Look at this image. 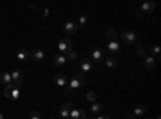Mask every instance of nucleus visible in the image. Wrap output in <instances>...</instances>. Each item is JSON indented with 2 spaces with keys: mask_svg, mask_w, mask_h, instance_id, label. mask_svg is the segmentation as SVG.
<instances>
[{
  "mask_svg": "<svg viewBox=\"0 0 161 119\" xmlns=\"http://www.w3.org/2000/svg\"><path fill=\"white\" fill-rule=\"evenodd\" d=\"M86 85V76L80 73V74H76L74 77H71V81H68V85L64 87V95H71L74 90L80 89Z\"/></svg>",
  "mask_w": 161,
  "mask_h": 119,
  "instance_id": "nucleus-1",
  "label": "nucleus"
},
{
  "mask_svg": "<svg viewBox=\"0 0 161 119\" xmlns=\"http://www.w3.org/2000/svg\"><path fill=\"white\" fill-rule=\"evenodd\" d=\"M3 95H5L7 98L13 100V101H18L19 97H21V90H19L18 85H15V84L11 82V84L5 85V89H3Z\"/></svg>",
  "mask_w": 161,
  "mask_h": 119,
  "instance_id": "nucleus-2",
  "label": "nucleus"
},
{
  "mask_svg": "<svg viewBox=\"0 0 161 119\" xmlns=\"http://www.w3.org/2000/svg\"><path fill=\"white\" fill-rule=\"evenodd\" d=\"M58 51H60V55H68L69 51H73V41L71 39H61V41L58 42Z\"/></svg>",
  "mask_w": 161,
  "mask_h": 119,
  "instance_id": "nucleus-3",
  "label": "nucleus"
},
{
  "mask_svg": "<svg viewBox=\"0 0 161 119\" xmlns=\"http://www.w3.org/2000/svg\"><path fill=\"white\" fill-rule=\"evenodd\" d=\"M121 39H123V42L126 45H134L139 41V34L134 31H124V32H121Z\"/></svg>",
  "mask_w": 161,
  "mask_h": 119,
  "instance_id": "nucleus-4",
  "label": "nucleus"
},
{
  "mask_svg": "<svg viewBox=\"0 0 161 119\" xmlns=\"http://www.w3.org/2000/svg\"><path fill=\"white\" fill-rule=\"evenodd\" d=\"M77 29H79V26L74 21H68V23H64V26H63V32L66 35H74L77 32Z\"/></svg>",
  "mask_w": 161,
  "mask_h": 119,
  "instance_id": "nucleus-5",
  "label": "nucleus"
},
{
  "mask_svg": "<svg viewBox=\"0 0 161 119\" xmlns=\"http://www.w3.org/2000/svg\"><path fill=\"white\" fill-rule=\"evenodd\" d=\"M90 58H92L93 63L103 61V50H102L100 47H93V48L90 50Z\"/></svg>",
  "mask_w": 161,
  "mask_h": 119,
  "instance_id": "nucleus-6",
  "label": "nucleus"
},
{
  "mask_svg": "<svg viewBox=\"0 0 161 119\" xmlns=\"http://www.w3.org/2000/svg\"><path fill=\"white\" fill-rule=\"evenodd\" d=\"M11 82L15 85H18V87L23 85V71L21 69H13V73H11Z\"/></svg>",
  "mask_w": 161,
  "mask_h": 119,
  "instance_id": "nucleus-7",
  "label": "nucleus"
},
{
  "mask_svg": "<svg viewBox=\"0 0 161 119\" xmlns=\"http://www.w3.org/2000/svg\"><path fill=\"white\" fill-rule=\"evenodd\" d=\"M53 81H55V84H57L58 87H61V89H64L66 85H68V77H66V74H63V73L55 74Z\"/></svg>",
  "mask_w": 161,
  "mask_h": 119,
  "instance_id": "nucleus-8",
  "label": "nucleus"
},
{
  "mask_svg": "<svg viewBox=\"0 0 161 119\" xmlns=\"http://www.w3.org/2000/svg\"><path fill=\"white\" fill-rule=\"evenodd\" d=\"M69 117L71 119H87V113L84 110H79V108H71L69 111Z\"/></svg>",
  "mask_w": 161,
  "mask_h": 119,
  "instance_id": "nucleus-9",
  "label": "nucleus"
},
{
  "mask_svg": "<svg viewBox=\"0 0 161 119\" xmlns=\"http://www.w3.org/2000/svg\"><path fill=\"white\" fill-rule=\"evenodd\" d=\"M156 8V3L155 2H143L142 5H140V13H137V15H143V13H152L153 10Z\"/></svg>",
  "mask_w": 161,
  "mask_h": 119,
  "instance_id": "nucleus-10",
  "label": "nucleus"
},
{
  "mask_svg": "<svg viewBox=\"0 0 161 119\" xmlns=\"http://www.w3.org/2000/svg\"><path fill=\"white\" fill-rule=\"evenodd\" d=\"M106 48H108V51H111V55H118L119 51H121V45H119L118 41H108Z\"/></svg>",
  "mask_w": 161,
  "mask_h": 119,
  "instance_id": "nucleus-11",
  "label": "nucleus"
},
{
  "mask_svg": "<svg viewBox=\"0 0 161 119\" xmlns=\"http://www.w3.org/2000/svg\"><path fill=\"white\" fill-rule=\"evenodd\" d=\"M44 58H45V51L42 48H36V50L31 51V60H34V61H44Z\"/></svg>",
  "mask_w": 161,
  "mask_h": 119,
  "instance_id": "nucleus-12",
  "label": "nucleus"
},
{
  "mask_svg": "<svg viewBox=\"0 0 161 119\" xmlns=\"http://www.w3.org/2000/svg\"><path fill=\"white\" fill-rule=\"evenodd\" d=\"M73 108V103H64L61 105V108H60V116L61 119H69V111Z\"/></svg>",
  "mask_w": 161,
  "mask_h": 119,
  "instance_id": "nucleus-13",
  "label": "nucleus"
},
{
  "mask_svg": "<svg viewBox=\"0 0 161 119\" xmlns=\"http://www.w3.org/2000/svg\"><path fill=\"white\" fill-rule=\"evenodd\" d=\"M80 71H82V74H89L93 71V64L92 61L89 60H80Z\"/></svg>",
  "mask_w": 161,
  "mask_h": 119,
  "instance_id": "nucleus-14",
  "label": "nucleus"
},
{
  "mask_svg": "<svg viewBox=\"0 0 161 119\" xmlns=\"http://www.w3.org/2000/svg\"><path fill=\"white\" fill-rule=\"evenodd\" d=\"M143 64H145V68H147V69H150V71H152V69H155V68H156L158 61H156V60H155L153 57L147 55V58L143 60Z\"/></svg>",
  "mask_w": 161,
  "mask_h": 119,
  "instance_id": "nucleus-15",
  "label": "nucleus"
},
{
  "mask_svg": "<svg viewBox=\"0 0 161 119\" xmlns=\"http://www.w3.org/2000/svg\"><path fill=\"white\" fill-rule=\"evenodd\" d=\"M53 64L55 66H64V64H68V60H66L64 55L57 53V55H53Z\"/></svg>",
  "mask_w": 161,
  "mask_h": 119,
  "instance_id": "nucleus-16",
  "label": "nucleus"
},
{
  "mask_svg": "<svg viewBox=\"0 0 161 119\" xmlns=\"http://www.w3.org/2000/svg\"><path fill=\"white\" fill-rule=\"evenodd\" d=\"M16 60L18 61H28V60H31V51H28V50H19L18 53H16Z\"/></svg>",
  "mask_w": 161,
  "mask_h": 119,
  "instance_id": "nucleus-17",
  "label": "nucleus"
},
{
  "mask_svg": "<svg viewBox=\"0 0 161 119\" xmlns=\"http://www.w3.org/2000/svg\"><path fill=\"white\" fill-rule=\"evenodd\" d=\"M132 114L136 116V117H143V116L147 114V106H145V105H139V106L134 108Z\"/></svg>",
  "mask_w": 161,
  "mask_h": 119,
  "instance_id": "nucleus-18",
  "label": "nucleus"
},
{
  "mask_svg": "<svg viewBox=\"0 0 161 119\" xmlns=\"http://www.w3.org/2000/svg\"><path fill=\"white\" fill-rule=\"evenodd\" d=\"M148 53H150V57H159V53H161V47H159L158 44L150 45V48H148Z\"/></svg>",
  "mask_w": 161,
  "mask_h": 119,
  "instance_id": "nucleus-19",
  "label": "nucleus"
},
{
  "mask_svg": "<svg viewBox=\"0 0 161 119\" xmlns=\"http://www.w3.org/2000/svg\"><path fill=\"white\" fill-rule=\"evenodd\" d=\"M105 35H106V39H110V41H116L118 39V32H116L114 28H108L105 31Z\"/></svg>",
  "mask_w": 161,
  "mask_h": 119,
  "instance_id": "nucleus-20",
  "label": "nucleus"
},
{
  "mask_svg": "<svg viewBox=\"0 0 161 119\" xmlns=\"http://www.w3.org/2000/svg\"><path fill=\"white\" fill-rule=\"evenodd\" d=\"M0 84H3V85L11 84V74L10 73H2L0 74Z\"/></svg>",
  "mask_w": 161,
  "mask_h": 119,
  "instance_id": "nucleus-21",
  "label": "nucleus"
},
{
  "mask_svg": "<svg viewBox=\"0 0 161 119\" xmlns=\"http://www.w3.org/2000/svg\"><path fill=\"white\" fill-rule=\"evenodd\" d=\"M100 111H102V105L100 103H92L90 105V114H93V116H98L100 114Z\"/></svg>",
  "mask_w": 161,
  "mask_h": 119,
  "instance_id": "nucleus-22",
  "label": "nucleus"
},
{
  "mask_svg": "<svg viewBox=\"0 0 161 119\" xmlns=\"http://www.w3.org/2000/svg\"><path fill=\"white\" fill-rule=\"evenodd\" d=\"M105 66L106 68H114V66H118V60L114 57H108V58H105Z\"/></svg>",
  "mask_w": 161,
  "mask_h": 119,
  "instance_id": "nucleus-23",
  "label": "nucleus"
},
{
  "mask_svg": "<svg viewBox=\"0 0 161 119\" xmlns=\"http://www.w3.org/2000/svg\"><path fill=\"white\" fill-rule=\"evenodd\" d=\"M147 55H148V53H147V50H145L142 45H137V57H139L140 60H145Z\"/></svg>",
  "mask_w": 161,
  "mask_h": 119,
  "instance_id": "nucleus-24",
  "label": "nucleus"
},
{
  "mask_svg": "<svg viewBox=\"0 0 161 119\" xmlns=\"http://www.w3.org/2000/svg\"><path fill=\"white\" fill-rule=\"evenodd\" d=\"M86 98H87V101H90V103H95V101H97V94H95V92H87Z\"/></svg>",
  "mask_w": 161,
  "mask_h": 119,
  "instance_id": "nucleus-25",
  "label": "nucleus"
},
{
  "mask_svg": "<svg viewBox=\"0 0 161 119\" xmlns=\"http://www.w3.org/2000/svg\"><path fill=\"white\" fill-rule=\"evenodd\" d=\"M66 60H68V61H76V60H79V55L73 50V51H69V53L66 55Z\"/></svg>",
  "mask_w": 161,
  "mask_h": 119,
  "instance_id": "nucleus-26",
  "label": "nucleus"
},
{
  "mask_svg": "<svg viewBox=\"0 0 161 119\" xmlns=\"http://www.w3.org/2000/svg\"><path fill=\"white\" fill-rule=\"evenodd\" d=\"M87 23H89V18H87L86 15H82V16L79 18V23H77V26H79V28H80V26H86Z\"/></svg>",
  "mask_w": 161,
  "mask_h": 119,
  "instance_id": "nucleus-27",
  "label": "nucleus"
},
{
  "mask_svg": "<svg viewBox=\"0 0 161 119\" xmlns=\"http://www.w3.org/2000/svg\"><path fill=\"white\" fill-rule=\"evenodd\" d=\"M29 119H40V114L37 111H31L29 113Z\"/></svg>",
  "mask_w": 161,
  "mask_h": 119,
  "instance_id": "nucleus-28",
  "label": "nucleus"
},
{
  "mask_svg": "<svg viewBox=\"0 0 161 119\" xmlns=\"http://www.w3.org/2000/svg\"><path fill=\"white\" fill-rule=\"evenodd\" d=\"M93 119H110V116H106V114H98V116H93Z\"/></svg>",
  "mask_w": 161,
  "mask_h": 119,
  "instance_id": "nucleus-29",
  "label": "nucleus"
},
{
  "mask_svg": "<svg viewBox=\"0 0 161 119\" xmlns=\"http://www.w3.org/2000/svg\"><path fill=\"white\" fill-rule=\"evenodd\" d=\"M42 15H44V18H47V16L50 15V10H48V8H45V10H44V13H42Z\"/></svg>",
  "mask_w": 161,
  "mask_h": 119,
  "instance_id": "nucleus-30",
  "label": "nucleus"
},
{
  "mask_svg": "<svg viewBox=\"0 0 161 119\" xmlns=\"http://www.w3.org/2000/svg\"><path fill=\"white\" fill-rule=\"evenodd\" d=\"M126 119H137V117H136V116H134V114H129V116H127Z\"/></svg>",
  "mask_w": 161,
  "mask_h": 119,
  "instance_id": "nucleus-31",
  "label": "nucleus"
},
{
  "mask_svg": "<svg viewBox=\"0 0 161 119\" xmlns=\"http://www.w3.org/2000/svg\"><path fill=\"white\" fill-rule=\"evenodd\" d=\"M0 119H5V116H3L2 113H0Z\"/></svg>",
  "mask_w": 161,
  "mask_h": 119,
  "instance_id": "nucleus-32",
  "label": "nucleus"
},
{
  "mask_svg": "<svg viewBox=\"0 0 161 119\" xmlns=\"http://www.w3.org/2000/svg\"><path fill=\"white\" fill-rule=\"evenodd\" d=\"M87 119H93V116H92V117H89V116H87Z\"/></svg>",
  "mask_w": 161,
  "mask_h": 119,
  "instance_id": "nucleus-33",
  "label": "nucleus"
},
{
  "mask_svg": "<svg viewBox=\"0 0 161 119\" xmlns=\"http://www.w3.org/2000/svg\"><path fill=\"white\" fill-rule=\"evenodd\" d=\"M145 119H150V117H145Z\"/></svg>",
  "mask_w": 161,
  "mask_h": 119,
  "instance_id": "nucleus-34",
  "label": "nucleus"
}]
</instances>
